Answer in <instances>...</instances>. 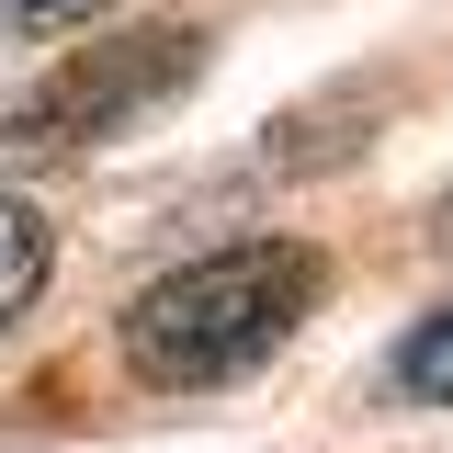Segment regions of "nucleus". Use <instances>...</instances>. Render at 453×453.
I'll list each match as a JSON object with an SVG mask.
<instances>
[{
	"mask_svg": "<svg viewBox=\"0 0 453 453\" xmlns=\"http://www.w3.org/2000/svg\"><path fill=\"white\" fill-rule=\"evenodd\" d=\"M431 238H442V250H453V181H442V204H431Z\"/></svg>",
	"mask_w": 453,
	"mask_h": 453,
	"instance_id": "nucleus-6",
	"label": "nucleus"
},
{
	"mask_svg": "<svg viewBox=\"0 0 453 453\" xmlns=\"http://www.w3.org/2000/svg\"><path fill=\"white\" fill-rule=\"evenodd\" d=\"M306 306H318V250L238 238L216 261L159 273L125 306V363H136V386H159V396H204V386L261 374L283 340L306 329Z\"/></svg>",
	"mask_w": 453,
	"mask_h": 453,
	"instance_id": "nucleus-1",
	"label": "nucleus"
},
{
	"mask_svg": "<svg viewBox=\"0 0 453 453\" xmlns=\"http://www.w3.org/2000/svg\"><path fill=\"white\" fill-rule=\"evenodd\" d=\"M396 386L431 396V408H453V306H442V318H419V329L396 340Z\"/></svg>",
	"mask_w": 453,
	"mask_h": 453,
	"instance_id": "nucleus-4",
	"label": "nucleus"
},
{
	"mask_svg": "<svg viewBox=\"0 0 453 453\" xmlns=\"http://www.w3.org/2000/svg\"><path fill=\"white\" fill-rule=\"evenodd\" d=\"M103 0H0V23L12 35H57V23H91Z\"/></svg>",
	"mask_w": 453,
	"mask_h": 453,
	"instance_id": "nucleus-5",
	"label": "nucleus"
},
{
	"mask_svg": "<svg viewBox=\"0 0 453 453\" xmlns=\"http://www.w3.org/2000/svg\"><path fill=\"white\" fill-rule=\"evenodd\" d=\"M35 295H46V226H35L12 193H0V329H12Z\"/></svg>",
	"mask_w": 453,
	"mask_h": 453,
	"instance_id": "nucleus-3",
	"label": "nucleus"
},
{
	"mask_svg": "<svg viewBox=\"0 0 453 453\" xmlns=\"http://www.w3.org/2000/svg\"><path fill=\"white\" fill-rule=\"evenodd\" d=\"M193 68H204V35H170V23L68 57L57 80H35L23 103L0 113V170H46V159H80V148L125 136V125H136L148 103H170Z\"/></svg>",
	"mask_w": 453,
	"mask_h": 453,
	"instance_id": "nucleus-2",
	"label": "nucleus"
}]
</instances>
